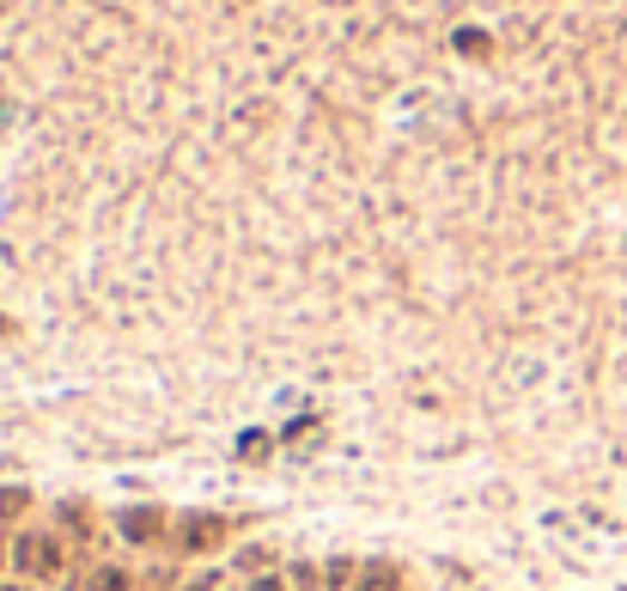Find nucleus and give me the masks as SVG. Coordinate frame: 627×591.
Segmentation results:
<instances>
[{
    "label": "nucleus",
    "instance_id": "f257e3e1",
    "mask_svg": "<svg viewBox=\"0 0 627 591\" xmlns=\"http://www.w3.org/2000/svg\"><path fill=\"white\" fill-rule=\"evenodd\" d=\"M12 568H19L25 580H56V573H61V536L25 531L19 543H12Z\"/></svg>",
    "mask_w": 627,
    "mask_h": 591
},
{
    "label": "nucleus",
    "instance_id": "f03ea898",
    "mask_svg": "<svg viewBox=\"0 0 627 591\" xmlns=\"http://www.w3.org/2000/svg\"><path fill=\"white\" fill-rule=\"evenodd\" d=\"M177 543L183 549H219L226 543V519H214V512H189V519L177 524Z\"/></svg>",
    "mask_w": 627,
    "mask_h": 591
},
{
    "label": "nucleus",
    "instance_id": "7ed1b4c3",
    "mask_svg": "<svg viewBox=\"0 0 627 591\" xmlns=\"http://www.w3.org/2000/svg\"><path fill=\"white\" fill-rule=\"evenodd\" d=\"M116 524H123V536H128V543H153V536L165 531V519H159L153 506H128Z\"/></svg>",
    "mask_w": 627,
    "mask_h": 591
},
{
    "label": "nucleus",
    "instance_id": "20e7f679",
    "mask_svg": "<svg viewBox=\"0 0 627 591\" xmlns=\"http://www.w3.org/2000/svg\"><path fill=\"white\" fill-rule=\"evenodd\" d=\"M354 591H402V568H390V561H372V568L360 573Z\"/></svg>",
    "mask_w": 627,
    "mask_h": 591
},
{
    "label": "nucleus",
    "instance_id": "39448f33",
    "mask_svg": "<svg viewBox=\"0 0 627 591\" xmlns=\"http://www.w3.org/2000/svg\"><path fill=\"white\" fill-rule=\"evenodd\" d=\"M86 591H128V573L123 568H91Z\"/></svg>",
    "mask_w": 627,
    "mask_h": 591
},
{
    "label": "nucleus",
    "instance_id": "423d86ee",
    "mask_svg": "<svg viewBox=\"0 0 627 591\" xmlns=\"http://www.w3.org/2000/svg\"><path fill=\"white\" fill-rule=\"evenodd\" d=\"M323 585H330V591H347V585H360V580H354V561H330V568H323Z\"/></svg>",
    "mask_w": 627,
    "mask_h": 591
},
{
    "label": "nucleus",
    "instance_id": "0eeeda50",
    "mask_svg": "<svg viewBox=\"0 0 627 591\" xmlns=\"http://www.w3.org/2000/svg\"><path fill=\"white\" fill-rule=\"evenodd\" d=\"M286 580H293L298 591H323V568H311V561H298V568L286 573Z\"/></svg>",
    "mask_w": 627,
    "mask_h": 591
},
{
    "label": "nucleus",
    "instance_id": "6e6552de",
    "mask_svg": "<svg viewBox=\"0 0 627 591\" xmlns=\"http://www.w3.org/2000/svg\"><path fill=\"white\" fill-rule=\"evenodd\" d=\"M183 591H226V573H202V580H189Z\"/></svg>",
    "mask_w": 627,
    "mask_h": 591
},
{
    "label": "nucleus",
    "instance_id": "1a4fd4ad",
    "mask_svg": "<svg viewBox=\"0 0 627 591\" xmlns=\"http://www.w3.org/2000/svg\"><path fill=\"white\" fill-rule=\"evenodd\" d=\"M7 512H25V487H12V494L0 487V519H7Z\"/></svg>",
    "mask_w": 627,
    "mask_h": 591
},
{
    "label": "nucleus",
    "instance_id": "9d476101",
    "mask_svg": "<svg viewBox=\"0 0 627 591\" xmlns=\"http://www.w3.org/2000/svg\"><path fill=\"white\" fill-rule=\"evenodd\" d=\"M251 591H286V585H281V580H256Z\"/></svg>",
    "mask_w": 627,
    "mask_h": 591
},
{
    "label": "nucleus",
    "instance_id": "9b49d317",
    "mask_svg": "<svg viewBox=\"0 0 627 591\" xmlns=\"http://www.w3.org/2000/svg\"><path fill=\"white\" fill-rule=\"evenodd\" d=\"M0 591H25V585H0Z\"/></svg>",
    "mask_w": 627,
    "mask_h": 591
},
{
    "label": "nucleus",
    "instance_id": "f8f14e48",
    "mask_svg": "<svg viewBox=\"0 0 627 591\" xmlns=\"http://www.w3.org/2000/svg\"><path fill=\"white\" fill-rule=\"evenodd\" d=\"M0 561H7V549H0Z\"/></svg>",
    "mask_w": 627,
    "mask_h": 591
}]
</instances>
